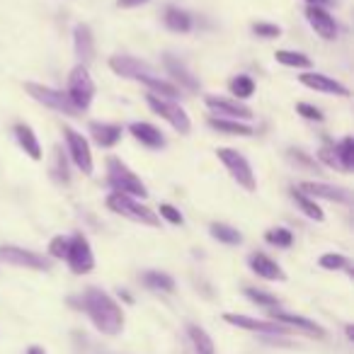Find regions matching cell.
Wrapping results in <instances>:
<instances>
[{"mask_svg":"<svg viewBox=\"0 0 354 354\" xmlns=\"http://www.w3.org/2000/svg\"><path fill=\"white\" fill-rule=\"evenodd\" d=\"M299 189L310 199H328V202H337V204H349V202H352V194H349V189L337 187V185L306 180V183L299 185Z\"/></svg>","mask_w":354,"mask_h":354,"instance_id":"15","label":"cell"},{"mask_svg":"<svg viewBox=\"0 0 354 354\" xmlns=\"http://www.w3.org/2000/svg\"><path fill=\"white\" fill-rule=\"evenodd\" d=\"M248 265H250V270L255 272L257 277H262V279L286 281V272L281 270L270 255H265V252H252V255L248 257Z\"/></svg>","mask_w":354,"mask_h":354,"instance_id":"18","label":"cell"},{"mask_svg":"<svg viewBox=\"0 0 354 354\" xmlns=\"http://www.w3.org/2000/svg\"><path fill=\"white\" fill-rule=\"evenodd\" d=\"M109 68H112L119 78L143 83L153 95H160V97H167V100H175L177 95H180V88H177L175 83L160 78L151 66L133 59V56H112V59H109Z\"/></svg>","mask_w":354,"mask_h":354,"instance_id":"2","label":"cell"},{"mask_svg":"<svg viewBox=\"0 0 354 354\" xmlns=\"http://www.w3.org/2000/svg\"><path fill=\"white\" fill-rule=\"evenodd\" d=\"M158 212H160V216H158V218H165V221L172 223V226H183V223H185L183 212H180L177 207H172V204H160V207H158Z\"/></svg>","mask_w":354,"mask_h":354,"instance_id":"38","label":"cell"},{"mask_svg":"<svg viewBox=\"0 0 354 354\" xmlns=\"http://www.w3.org/2000/svg\"><path fill=\"white\" fill-rule=\"evenodd\" d=\"M216 156H218V160L226 165V170L231 172L233 180H236L243 189H248V192H255V189H257L255 172H252L250 162H248V158L243 156V153L233 151V148H218Z\"/></svg>","mask_w":354,"mask_h":354,"instance_id":"7","label":"cell"},{"mask_svg":"<svg viewBox=\"0 0 354 354\" xmlns=\"http://www.w3.org/2000/svg\"><path fill=\"white\" fill-rule=\"evenodd\" d=\"M286 158H289L296 167H301V170H308V172L320 170V165L315 162V158H310L308 153H304L301 148H289V151H286Z\"/></svg>","mask_w":354,"mask_h":354,"instance_id":"35","label":"cell"},{"mask_svg":"<svg viewBox=\"0 0 354 354\" xmlns=\"http://www.w3.org/2000/svg\"><path fill=\"white\" fill-rule=\"evenodd\" d=\"M71 304H75L100 330L102 335H119L124 330V310L107 291L97 289V286H88L78 299H71Z\"/></svg>","mask_w":354,"mask_h":354,"instance_id":"1","label":"cell"},{"mask_svg":"<svg viewBox=\"0 0 354 354\" xmlns=\"http://www.w3.org/2000/svg\"><path fill=\"white\" fill-rule=\"evenodd\" d=\"M291 199H294V204L296 207L301 209V212L306 214V216L308 218H313V221H325V214H323V209L318 207V204H315V199H310V197H306L304 192H301L299 187H291Z\"/></svg>","mask_w":354,"mask_h":354,"instance_id":"28","label":"cell"},{"mask_svg":"<svg viewBox=\"0 0 354 354\" xmlns=\"http://www.w3.org/2000/svg\"><path fill=\"white\" fill-rule=\"evenodd\" d=\"M252 35L260 37V39H277V37H281V27L270 25V22H255L252 25Z\"/></svg>","mask_w":354,"mask_h":354,"instance_id":"39","label":"cell"},{"mask_svg":"<svg viewBox=\"0 0 354 354\" xmlns=\"http://www.w3.org/2000/svg\"><path fill=\"white\" fill-rule=\"evenodd\" d=\"M299 83L306 88L315 90V93H325V95H337V97H349V88L342 85L339 80L330 78L325 73H313V71H306L299 75Z\"/></svg>","mask_w":354,"mask_h":354,"instance_id":"16","label":"cell"},{"mask_svg":"<svg viewBox=\"0 0 354 354\" xmlns=\"http://www.w3.org/2000/svg\"><path fill=\"white\" fill-rule=\"evenodd\" d=\"M146 102L158 117H162L177 133H189L192 131V122H189V114L185 112L175 100L160 97V95H146Z\"/></svg>","mask_w":354,"mask_h":354,"instance_id":"6","label":"cell"},{"mask_svg":"<svg viewBox=\"0 0 354 354\" xmlns=\"http://www.w3.org/2000/svg\"><path fill=\"white\" fill-rule=\"evenodd\" d=\"M228 88H231V95H236V100L241 102V100H250L255 95V80L250 75L241 73L228 83Z\"/></svg>","mask_w":354,"mask_h":354,"instance_id":"32","label":"cell"},{"mask_svg":"<svg viewBox=\"0 0 354 354\" xmlns=\"http://www.w3.org/2000/svg\"><path fill=\"white\" fill-rule=\"evenodd\" d=\"M165 27L170 32H177V35H185V32H189L194 27V20H192V15H189L187 10H183V8H175V6H170L165 10Z\"/></svg>","mask_w":354,"mask_h":354,"instance_id":"24","label":"cell"},{"mask_svg":"<svg viewBox=\"0 0 354 354\" xmlns=\"http://www.w3.org/2000/svg\"><path fill=\"white\" fill-rule=\"evenodd\" d=\"M25 90L32 100H37V102L44 104V107L54 109V112H61V114H66V117H78L80 114L78 109L71 104L68 95L61 93V90L49 88V85H39V83H25Z\"/></svg>","mask_w":354,"mask_h":354,"instance_id":"8","label":"cell"},{"mask_svg":"<svg viewBox=\"0 0 354 354\" xmlns=\"http://www.w3.org/2000/svg\"><path fill=\"white\" fill-rule=\"evenodd\" d=\"M119 296H122V299H124V301H127V304H131V301H133V299H131V296H129V294H127V291H119Z\"/></svg>","mask_w":354,"mask_h":354,"instance_id":"47","label":"cell"},{"mask_svg":"<svg viewBox=\"0 0 354 354\" xmlns=\"http://www.w3.org/2000/svg\"><path fill=\"white\" fill-rule=\"evenodd\" d=\"M25 354H46V349H44V347H39V344H32V347L27 349Z\"/></svg>","mask_w":354,"mask_h":354,"instance_id":"45","label":"cell"},{"mask_svg":"<svg viewBox=\"0 0 354 354\" xmlns=\"http://www.w3.org/2000/svg\"><path fill=\"white\" fill-rule=\"evenodd\" d=\"M306 20L313 27V32L325 41H335L339 35V27L335 22V17L330 15L325 8H315V6H306Z\"/></svg>","mask_w":354,"mask_h":354,"instance_id":"14","label":"cell"},{"mask_svg":"<svg viewBox=\"0 0 354 354\" xmlns=\"http://www.w3.org/2000/svg\"><path fill=\"white\" fill-rule=\"evenodd\" d=\"M318 158H320V162H325L328 167H339L337 165V158H335V148L333 146H323V148H320Z\"/></svg>","mask_w":354,"mask_h":354,"instance_id":"42","label":"cell"},{"mask_svg":"<svg viewBox=\"0 0 354 354\" xmlns=\"http://www.w3.org/2000/svg\"><path fill=\"white\" fill-rule=\"evenodd\" d=\"M73 46H75V56L80 59V66H88L93 64L95 59V37L90 25H75L73 30Z\"/></svg>","mask_w":354,"mask_h":354,"instance_id":"20","label":"cell"},{"mask_svg":"<svg viewBox=\"0 0 354 354\" xmlns=\"http://www.w3.org/2000/svg\"><path fill=\"white\" fill-rule=\"evenodd\" d=\"M274 59L279 61L281 66H289V68H304V71H308L310 66H313L310 56L301 54V51H286V49H279V51L274 54Z\"/></svg>","mask_w":354,"mask_h":354,"instance_id":"31","label":"cell"},{"mask_svg":"<svg viewBox=\"0 0 354 354\" xmlns=\"http://www.w3.org/2000/svg\"><path fill=\"white\" fill-rule=\"evenodd\" d=\"M204 102H207V107L212 109L214 114H218V117H223V119L250 122V119L255 117V114H252V109L245 107L243 102H238V100L218 97V95H207V97H204Z\"/></svg>","mask_w":354,"mask_h":354,"instance_id":"12","label":"cell"},{"mask_svg":"<svg viewBox=\"0 0 354 354\" xmlns=\"http://www.w3.org/2000/svg\"><path fill=\"white\" fill-rule=\"evenodd\" d=\"M209 127L218 133H226V136H252V127L245 122H236V119H223V117H209Z\"/></svg>","mask_w":354,"mask_h":354,"instance_id":"23","label":"cell"},{"mask_svg":"<svg viewBox=\"0 0 354 354\" xmlns=\"http://www.w3.org/2000/svg\"><path fill=\"white\" fill-rule=\"evenodd\" d=\"M66 262H68L71 272L73 274H90L95 270V255L90 241L83 233H73L68 238V250H66Z\"/></svg>","mask_w":354,"mask_h":354,"instance_id":"9","label":"cell"},{"mask_svg":"<svg viewBox=\"0 0 354 354\" xmlns=\"http://www.w3.org/2000/svg\"><path fill=\"white\" fill-rule=\"evenodd\" d=\"M265 241L277 248H291L294 245V233L289 228H272V231L265 233Z\"/></svg>","mask_w":354,"mask_h":354,"instance_id":"36","label":"cell"},{"mask_svg":"<svg viewBox=\"0 0 354 354\" xmlns=\"http://www.w3.org/2000/svg\"><path fill=\"white\" fill-rule=\"evenodd\" d=\"M318 265L323 267V270H328V272L347 270L349 274H352V262H349V257L339 255V252H325V255H320Z\"/></svg>","mask_w":354,"mask_h":354,"instance_id":"33","label":"cell"},{"mask_svg":"<svg viewBox=\"0 0 354 354\" xmlns=\"http://www.w3.org/2000/svg\"><path fill=\"white\" fill-rule=\"evenodd\" d=\"M51 175H54L56 183L61 185H68L71 183V175H68V165H66V158L61 151H56L54 156V167H51Z\"/></svg>","mask_w":354,"mask_h":354,"instance_id":"37","label":"cell"},{"mask_svg":"<svg viewBox=\"0 0 354 354\" xmlns=\"http://www.w3.org/2000/svg\"><path fill=\"white\" fill-rule=\"evenodd\" d=\"M165 68L170 71V73H172V78H175L177 83H180V88H187V90H199V80L194 78V75L189 73V71L185 68V66L180 64V61H177V59H172L170 54L165 56Z\"/></svg>","mask_w":354,"mask_h":354,"instance_id":"26","label":"cell"},{"mask_svg":"<svg viewBox=\"0 0 354 354\" xmlns=\"http://www.w3.org/2000/svg\"><path fill=\"white\" fill-rule=\"evenodd\" d=\"M107 209L124 218H131L136 223H143V226H151V228H158L160 226V218H158L156 212H151L148 207H143L141 202L131 197H124V194H117L112 192L107 197Z\"/></svg>","mask_w":354,"mask_h":354,"instance_id":"4","label":"cell"},{"mask_svg":"<svg viewBox=\"0 0 354 354\" xmlns=\"http://www.w3.org/2000/svg\"><path fill=\"white\" fill-rule=\"evenodd\" d=\"M0 262L12 267H22V270H37V272H49L51 260L35 250H25L17 245H0Z\"/></svg>","mask_w":354,"mask_h":354,"instance_id":"10","label":"cell"},{"mask_svg":"<svg viewBox=\"0 0 354 354\" xmlns=\"http://www.w3.org/2000/svg\"><path fill=\"white\" fill-rule=\"evenodd\" d=\"M187 335H189V342H192V347H194V354H216V349H214V339L209 337V333L204 328L189 323Z\"/></svg>","mask_w":354,"mask_h":354,"instance_id":"27","label":"cell"},{"mask_svg":"<svg viewBox=\"0 0 354 354\" xmlns=\"http://www.w3.org/2000/svg\"><path fill=\"white\" fill-rule=\"evenodd\" d=\"M66 250H68V238H64V236L51 238V243H49V257H54V260H64Z\"/></svg>","mask_w":354,"mask_h":354,"instance_id":"40","label":"cell"},{"mask_svg":"<svg viewBox=\"0 0 354 354\" xmlns=\"http://www.w3.org/2000/svg\"><path fill=\"white\" fill-rule=\"evenodd\" d=\"M124 129L119 124H104V122H93L90 124V136L100 148H112L122 141Z\"/></svg>","mask_w":354,"mask_h":354,"instance_id":"21","label":"cell"},{"mask_svg":"<svg viewBox=\"0 0 354 354\" xmlns=\"http://www.w3.org/2000/svg\"><path fill=\"white\" fill-rule=\"evenodd\" d=\"M64 138H66V148H68V156H71V160H73V165L78 167L83 175H93L95 162H93V151H90L88 138L71 127H64Z\"/></svg>","mask_w":354,"mask_h":354,"instance_id":"11","label":"cell"},{"mask_svg":"<svg viewBox=\"0 0 354 354\" xmlns=\"http://www.w3.org/2000/svg\"><path fill=\"white\" fill-rule=\"evenodd\" d=\"M129 133H131L138 143H143L146 148H153V151H162V148H165V143H167L160 129L153 127V124H148V122L129 124Z\"/></svg>","mask_w":354,"mask_h":354,"instance_id":"19","label":"cell"},{"mask_svg":"<svg viewBox=\"0 0 354 354\" xmlns=\"http://www.w3.org/2000/svg\"><path fill=\"white\" fill-rule=\"evenodd\" d=\"M335 148V158H337V165L339 170L349 172L354 167V138L352 136H344L342 141L337 143Z\"/></svg>","mask_w":354,"mask_h":354,"instance_id":"30","label":"cell"},{"mask_svg":"<svg viewBox=\"0 0 354 354\" xmlns=\"http://www.w3.org/2000/svg\"><path fill=\"white\" fill-rule=\"evenodd\" d=\"M209 233H212L214 241L223 243V245H241L243 243V233L238 228L228 226V223H212Z\"/></svg>","mask_w":354,"mask_h":354,"instance_id":"29","label":"cell"},{"mask_svg":"<svg viewBox=\"0 0 354 354\" xmlns=\"http://www.w3.org/2000/svg\"><path fill=\"white\" fill-rule=\"evenodd\" d=\"M296 112H299L304 119H308V122H323V119H325V114L320 112L318 107L308 104V102H299V104H296Z\"/></svg>","mask_w":354,"mask_h":354,"instance_id":"41","label":"cell"},{"mask_svg":"<svg viewBox=\"0 0 354 354\" xmlns=\"http://www.w3.org/2000/svg\"><path fill=\"white\" fill-rule=\"evenodd\" d=\"M148 0H117V8H124V10H129V8H138V6H146Z\"/></svg>","mask_w":354,"mask_h":354,"instance_id":"43","label":"cell"},{"mask_svg":"<svg viewBox=\"0 0 354 354\" xmlns=\"http://www.w3.org/2000/svg\"><path fill=\"white\" fill-rule=\"evenodd\" d=\"M66 95H68L71 104H73L78 112H83V109H88L90 104H93V100H95V80L90 78L88 66L78 64L73 71H71L68 90H66Z\"/></svg>","mask_w":354,"mask_h":354,"instance_id":"5","label":"cell"},{"mask_svg":"<svg viewBox=\"0 0 354 354\" xmlns=\"http://www.w3.org/2000/svg\"><path fill=\"white\" fill-rule=\"evenodd\" d=\"M15 138H17V143H20V148L32 158V160H41V158H44V153H41V143H39V138H37L35 129H32L30 124H22V122L15 124Z\"/></svg>","mask_w":354,"mask_h":354,"instance_id":"22","label":"cell"},{"mask_svg":"<svg viewBox=\"0 0 354 354\" xmlns=\"http://www.w3.org/2000/svg\"><path fill=\"white\" fill-rule=\"evenodd\" d=\"M308 6H315V8H328V6H333L335 0H306Z\"/></svg>","mask_w":354,"mask_h":354,"instance_id":"44","label":"cell"},{"mask_svg":"<svg viewBox=\"0 0 354 354\" xmlns=\"http://www.w3.org/2000/svg\"><path fill=\"white\" fill-rule=\"evenodd\" d=\"M141 281H143V286L151 291H160V294H172V291H175V279H172L167 272H160V270L143 272Z\"/></svg>","mask_w":354,"mask_h":354,"instance_id":"25","label":"cell"},{"mask_svg":"<svg viewBox=\"0 0 354 354\" xmlns=\"http://www.w3.org/2000/svg\"><path fill=\"white\" fill-rule=\"evenodd\" d=\"M344 333H347V339H354V328H352V325H347V328H344Z\"/></svg>","mask_w":354,"mask_h":354,"instance_id":"46","label":"cell"},{"mask_svg":"<svg viewBox=\"0 0 354 354\" xmlns=\"http://www.w3.org/2000/svg\"><path fill=\"white\" fill-rule=\"evenodd\" d=\"M243 294L248 296V299L252 301V304H257V306H262V308H279V299H277L274 294H267V291H262V289H255V286H245L243 289Z\"/></svg>","mask_w":354,"mask_h":354,"instance_id":"34","label":"cell"},{"mask_svg":"<svg viewBox=\"0 0 354 354\" xmlns=\"http://www.w3.org/2000/svg\"><path fill=\"white\" fill-rule=\"evenodd\" d=\"M223 320L228 325H236L243 330H252V333H262V335H289L291 328L279 325L274 320H260V318H250V315H238V313H223Z\"/></svg>","mask_w":354,"mask_h":354,"instance_id":"13","label":"cell"},{"mask_svg":"<svg viewBox=\"0 0 354 354\" xmlns=\"http://www.w3.org/2000/svg\"><path fill=\"white\" fill-rule=\"evenodd\" d=\"M270 318L274 320V323H279V325H286V328H296V330H301V333L315 335L318 339H323L325 335H328V333H325V328H320L315 320L304 318V315L284 313V310H279V308H272L270 310Z\"/></svg>","mask_w":354,"mask_h":354,"instance_id":"17","label":"cell"},{"mask_svg":"<svg viewBox=\"0 0 354 354\" xmlns=\"http://www.w3.org/2000/svg\"><path fill=\"white\" fill-rule=\"evenodd\" d=\"M107 183L114 192L124 194V197H131V199L148 197V189H146V185L141 183V177H138L127 162L119 160V158H109L107 160Z\"/></svg>","mask_w":354,"mask_h":354,"instance_id":"3","label":"cell"}]
</instances>
